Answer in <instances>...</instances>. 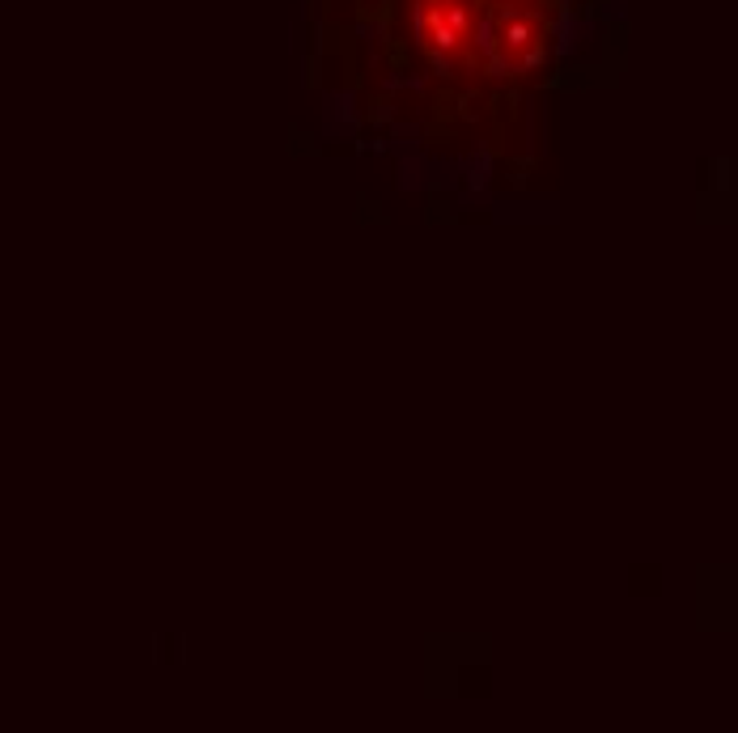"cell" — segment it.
Segmentation results:
<instances>
[{"instance_id": "obj_1", "label": "cell", "mask_w": 738, "mask_h": 733, "mask_svg": "<svg viewBox=\"0 0 738 733\" xmlns=\"http://www.w3.org/2000/svg\"><path fill=\"white\" fill-rule=\"evenodd\" d=\"M425 9H434L425 43L484 73H518L544 43L539 0H425Z\"/></svg>"}]
</instances>
